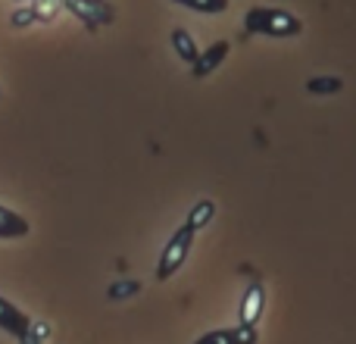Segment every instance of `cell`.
Segmentation results:
<instances>
[{"label": "cell", "mask_w": 356, "mask_h": 344, "mask_svg": "<svg viewBox=\"0 0 356 344\" xmlns=\"http://www.w3.org/2000/svg\"><path fill=\"white\" fill-rule=\"evenodd\" d=\"M19 344H44V338H38L35 332H29V335H22V338H19Z\"/></svg>", "instance_id": "9a60e30c"}, {"label": "cell", "mask_w": 356, "mask_h": 344, "mask_svg": "<svg viewBox=\"0 0 356 344\" xmlns=\"http://www.w3.org/2000/svg\"><path fill=\"white\" fill-rule=\"evenodd\" d=\"M257 329L234 326V329H213V332L200 335L194 344H257Z\"/></svg>", "instance_id": "52a82bcc"}, {"label": "cell", "mask_w": 356, "mask_h": 344, "mask_svg": "<svg viewBox=\"0 0 356 344\" xmlns=\"http://www.w3.org/2000/svg\"><path fill=\"white\" fill-rule=\"evenodd\" d=\"M172 47H175V54L181 56L184 63H188V66L197 60V54H200V47H197L194 38H191L184 29H175V31H172Z\"/></svg>", "instance_id": "8fae6325"}, {"label": "cell", "mask_w": 356, "mask_h": 344, "mask_svg": "<svg viewBox=\"0 0 356 344\" xmlns=\"http://www.w3.org/2000/svg\"><path fill=\"white\" fill-rule=\"evenodd\" d=\"M228 50H232V44H228V41H216L213 47L200 50V54H197V60L191 63V75H194V79H207L209 72H216V69L225 63Z\"/></svg>", "instance_id": "5b68a950"}, {"label": "cell", "mask_w": 356, "mask_h": 344, "mask_svg": "<svg viewBox=\"0 0 356 344\" xmlns=\"http://www.w3.org/2000/svg\"><path fill=\"white\" fill-rule=\"evenodd\" d=\"M0 329H3L6 335H13V338L19 341L22 335L31 332V320L16 307V304H10L6 297H0Z\"/></svg>", "instance_id": "8992f818"}, {"label": "cell", "mask_w": 356, "mask_h": 344, "mask_svg": "<svg viewBox=\"0 0 356 344\" xmlns=\"http://www.w3.org/2000/svg\"><path fill=\"white\" fill-rule=\"evenodd\" d=\"M35 10H31V6H29V10H16V13H13V19H10V22L13 25H16V29H25V25H31V22H35Z\"/></svg>", "instance_id": "5bb4252c"}, {"label": "cell", "mask_w": 356, "mask_h": 344, "mask_svg": "<svg viewBox=\"0 0 356 344\" xmlns=\"http://www.w3.org/2000/svg\"><path fill=\"white\" fill-rule=\"evenodd\" d=\"M181 6H191L197 13H225L228 10V0H178Z\"/></svg>", "instance_id": "4fadbf2b"}, {"label": "cell", "mask_w": 356, "mask_h": 344, "mask_svg": "<svg viewBox=\"0 0 356 344\" xmlns=\"http://www.w3.org/2000/svg\"><path fill=\"white\" fill-rule=\"evenodd\" d=\"M69 13H72L79 22H85L88 29H100V25H110L116 19V10H113L110 0H60Z\"/></svg>", "instance_id": "3957f363"}, {"label": "cell", "mask_w": 356, "mask_h": 344, "mask_svg": "<svg viewBox=\"0 0 356 344\" xmlns=\"http://www.w3.org/2000/svg\"><path fill=\"white\" fill-rule=\"evenodd\" d=\"M29 232H31V226L25 222V216H19L16 210H10V207H0V241L25 238Z\"/></svg>", "instance_id": "ba28073f"}, {"label": "cell", "mask_w": 356, "mask_h": 344, "mask_svg": "<svg viewBox=\"0 0 356 344\" xmlns=\"http://www.w3.org/2000/svg\"><path fill=\"white\" fill-rule=\"evenodd\" d=\"M213 216H216V203L213 201H197L194 207H191V213H188V226L194 228V232H200V228H207L209 222H213Z\"/></svg>", "instance_id": "9c48e42d"}, {"label": "cell", "mask_w": 356, "mask_h": 344, "mask_svg": "<svg viewBox=\"0 0 356 344\" xmlns=\"http://www.w3.org/2000/svg\"><path fill=\"white\" fill-rule=\"evenodd\" d=\"M141 291V282H135V279H122V282H113L110 285V301H125V297H131V295H138Z\"/></svg>", "instance_id": "7c38bea8"}, {"label": "cell", "mask_w": 356, "mask_h": 344, "mask_svg": "<svg viewBox=\"0 0 356 344\" xmlns=\"http://www.w3.org/2000/svg\"><path fill=\"white\" fill-rule=\"evenodd\" d=\"M263 307H266V285L263 282H250L241 297V310H238V326L257 329V322L263 320Z\"/></svg>", "instance_id": "277c9868"}, {"label": "cell", "mask_w": 356, "mask_h": 344, "mask_svg": "<svg viewBox=\"0 0 356 344\" xmlns=\"http://www.w3.org/2000/svg\"><path fill=\"white\" fill-rule=\"evenodd\" d=\"M244 29L250 35H269V38H294L303 31V22L288 10L275 6H253L244 16Z\"/></svg>", "instance_id": "6da1fadb"}, {"label": "cell", "mask_w": 356, "mask_h": 344, "mask_svg": "<svg viewBox=\"0 0 356 344\" xmlns=\"http://www.w3.org/2000/svg\"><path fill=\"white\" fill-rule=\"evenodd\" d=\"M194 235L197 232L188 226V222H181V226L172 232V238L166 241V247H163V253H160V263H156V279H160V282L172 279L175 272L184 266L191 247H194Z\"/></svg>", "instance_id": "7a4b0ae2"}, {"label": "cell", "mask_w": 356, "mask_h": 344, "mask_svg": "<svg viewBox=\"0 0 356 344\" xmlns=\"http://www.w3.org/2000/svg\"><path fill=\"white\" fill-rule=\"evenodd\" d=\"M341 88H344V81L334 79V75H316V79L307 81V91L313 94V97H332Z\"/></svg>", "instance_id": "30bf717a"}]
</instances>
